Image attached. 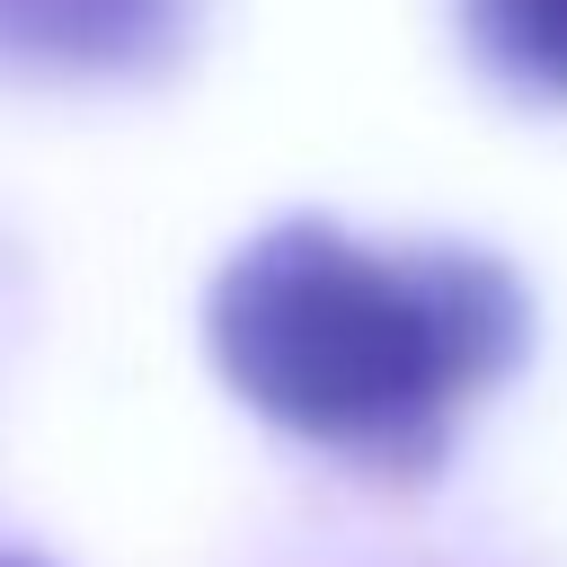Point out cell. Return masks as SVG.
<instances>
[{"mask_svg": "<svg viewBox=\"0 0 567 567\" xmlns=\"http://www.w3.org/2000/svg\"><path fill=\"white\" fill-rule=\"evenodd\" d=\"M186 0H0V62L18 71H142L168 53Z\"/></svg>", "mask_w": 567, "mask_h": 567, "instance_id": "obj_2", "label": "cell"}, {"mask_svg": "<svg viewBox=\"0 0 567 567\" xmlns=\"http://www.w3.org/2000/svg\"><path fill=\"white\" fill-rule=\"evenodd\" d=\"M0 567H44V558H9V549H0Z\"/></svg>", "mask_w": 567, "mask_h": 567, "instance_id": "obj_4", "label": "cell"}, {"mask_svg": "<svg viewBox=\"0 0 567 567\" xmlns=\"http://www.w3.org/2000/svg\"><path fill=\"white\" fill-rule=\"evenodd\" d=\"M213 372L292 443L425 478L461 408L532 346L514 266L478 248H363L319 213L257 230L204 292Z\"/></svg>", "mask_w": 567, "mask_h": 567, "instance_id": "obj_1", "label": "cell"}, {"mask_svg": "<svg viewBox=\"0 0 567 567\" xmlns=\"http://www.w3.org/2000/svg\"><path fill=\"white\" fill-rule=\"evenodd\" d=\"M470 44L540 97H567V0H461Z\"/></svg>", "mask_w": 567, "mask_h": 567, "instance_id": "obj_3", "label": "cell"}]
</instances>
